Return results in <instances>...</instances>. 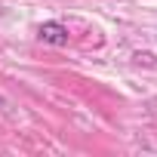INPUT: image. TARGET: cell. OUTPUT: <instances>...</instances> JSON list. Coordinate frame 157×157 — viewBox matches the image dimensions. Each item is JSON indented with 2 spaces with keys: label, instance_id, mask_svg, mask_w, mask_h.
<instances>
[{
  "label": "cell",
  "instance_id": "6da1fadb",
  "mask_svg": "<svg viewBox=\"0 0 157 157\" xmlns=\"http://www.w3.org/2000/svg\"><path fill=\"white\" fill-rule=\"evenodd\" d=\"M37 37H40L43 43H49V46H68L71 31H68L62 22H43V25L37 28Z\"/></svg>",
  "mask_w": 157,
  "mask_h": 157
}]
</instances>
